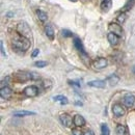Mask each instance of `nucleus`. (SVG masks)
<instances>
[{"mask_svg": "<svg viewBox=\"0 0 135 135\" xmlns=\"http://www.w3.org/2000/svg\"><path fill=\"white\" fill-rule=\"evenodd\" d=\"M13 45L18 50L26 51L28 50L29 47H30V41H29V38H27L25 36H22V35L21 36H16L13 40Z\"/></svg>", "mask_w": 135, "mask_h": 135, "instance_id": "obj_1", "label": "nucleus"}, {"mask_svg": "<svg viewBox=\"0 0 135 135\" xmlns=\"http://www.w3.org/2000/svg\"><path fill=\"white\" fill-rule=\"evenodd\" d=\"M16 79L19 82H25L28 80H36L38 76L35 73H30V72H18L15 75Z\"/></svg>", "mask_w": 135, "mask_h": 135, "instance_id": "obj_2", "label": "nucleus"}, {"mask_svg": "<svg viewBox=\"0 0 135 135\" xmlns=\"http://www.w3.org/2000/svg\"><path fill=\"white\" fill-rule=\"evenodd\" d=\"M17 31L21 34L22 36H25L27 38H31L32 33H31V29L29 27V25L26 22H20L17 26Z\"/></svg>", "mask_w": 135, "mask_h": 135, "instance_id": "obj_3", "label": "nucleus"}, {"mask_svg": "<svg viewBox=\"0 0 135 135\" xmlns=\"http://www.w3.org/2000/svg\"><path fill=\"white\" fill-rule=\"evenodd\" d=\"M37 94H38V88L35 85L27 86L24 89V95L26 97H35V96H37Z\"/></svg>", "mask_w": 135, "mask_h": 135, "instance_id": "obj_4", "label": "nucleus"}, {"mask_svg": "<svg viewBox=\"0 0 135 135\" xmlns=\"http://www.w3.org/2000/svg\"><path fill=\"white\" fill-rule=\"evenodd\" d=\"M74 46H75V48H76L77 50L81 53V55H82L84 58L87 57V54H86V52H85L83 44H82V42L80 41V38H78V37H75V38H74Z\"/></svg>", "mask_w": 135, "mask_h": 135, "instance_id": "obj_5", "label": "nucleus"}, {"mask_svg": "<svg viewBox=\"0 0 135 135\" xmlns=\"http://www.w3.org/2000/svg\"><path fill=\"white\" fill-rule=\"evenodd\" d=\"M107 65H108L107 59H105V58H103V57L98 58V59H97V60H95V61H94V64H93L94 68H95V69H97V70H102V69H104V68L107 67Z\"/></svg>", "mask_w": 135, "mask_h": 135, "instance_id": "obj_6", "label": "nucleus"}, {"mask_svg": "<svg viewBox=\"0 0 135 135\" xmlns=\"http://www.w3.org/2000/svg\"><path fill=\"white\" fill-rule=\"evenodd\" d=\"M112 112H113V114L115 117L120 118V117H123L125 114V109L120 104H114L112 106Z\"/></svg>", "mask_w": 135, "mask_h": 135, "instance_id": "obj_7", "label": "nucleus"}, {"mask_svg": "<svg viewBox=\"0 0 135 135\" xmlns=\"http://www.w3.org/2000/svg\"><path fill=\"white\" fill-rule=\"evenodd\" d=\"M123 102H124V104H125V106H127V107H132L133 105H134L135 103V97L133 95H131V94H128V95H126L125 97H124V99H123Z\"/></svg>", "mask_w": 135, "mask_h": 135, "instance_id": "obj_8", "label": "nucleus"}, {"mask_svg": "<svg viewBox=\"0 0 135 135\" xmlns=\"http://www.w3.org/2000/svg\"><path fill=\"white\" fill-rule=\"evenodd\" d=\"M59 119H60L61 124H62L65 127H71V126H72V118H71L69 114H67V113L60 114Z\"/></svg>", "mask_w": 135, "mask_h": 135, "instance_id": "obj_9", "label": "nucleus"}, {"mask_svg": "<svg viewBox=\"0 0 135 135\" xmlns=\"http://www.w3.org/2000/svg\"><path fill=\"white\" fill-rule=\"evenodd\" d=\"M0 96H1L2 99H9L11 96H12V89L8 86L1 87V89H0Z\"/></svg>", "mask_w": 135, "mask_h": 135, "instance_id": "obj_10", "label": "nucleus"}, {"mask_svg": "<svg viewBox=\"0 0 135 135\" xmlns=\"http://www.w3.org/2000/svg\"><path fill=\"white\" fill-rule=\"evenodd\" d=\"M73 123H74L75 126H77V127H82V126H84L85 125V119L82 115H80V114H76V115L74 117Z\"/></svg>", "mask_w": 135, "mask_h": 135, "instance_id": "obj_11", "label": "nucleus"}, {"mask_svg": "<svg viewBox=\"0 0 135 135\" xmlns=\"http://www.w3.org/2000/svg\"><path fill=\"white\" fill-rule=\"evenodd\" d=\"M88 86L90 87H97V88H104L105 87V81L104 80H94V81H89L87 83Z\"/></svg>", "mask_w": 135, "mask_h": 135, "instance_id": "obj_12", "label": "nucleus"}, {"mask_svg": "<svg viewBox=\"0 0 135 135\" xmlns=\"http://www.w3.org/2000/svg\"><path fill=\"white\" fill-rule=\"evenodd\" d=\"M107 38H108L109 43H110L112 46L118 45V34L113 33V32H109L108 35H107Z\"/></svg>", "mask_w": 135, "mask_h": 135, "instance_id": "obj_13", "label": "nucleus"}, {"mask_svg": "<svg viewBox=\"0 0 135 135\" xmlns=\"http://www.w3.org/2000/svg\"><path fill=\"white\" fill-rule=\"evenodd\" d=\"M109 29H111L112 30V32L115 34H118V36L119 35H122V27L118 25V24H115V23H111L110 25H109Z\"/></svg>", "mask_w": 135, "mask_h": 135, "instance_id": "obj_14", "label": "nucleus"}, {"mask_svg": "<svg viewBox=\"0 0 135 135\" xmlns=\"http://www.w3.org/2000/svg\"><path fill=\"white\" fill-rule=\"evenodd\" d=\"M35 112L32 111H27V110H20L14 112V117H28V115H34Z\"/></svg>", "mask_w": 135, "mask_h": 135, "instance_id": "obj_15", "label": "nucleus"}, {"mask_svg": "<svg viewBox=\"0 0 135 135\" xmlns=\"http://www.w3.org/2000/svg\"><path fill=\"white\" fill-rule=\"evenodd\" d=\"M111 5H112V1L111 0H103L101 3L102 11H104V12L109 11L110 7H111Z\"/></svg>", "mask_w": 135, "mask_h": 135, "instance_id": "obj_16", "label": "nucleus"}, {"mask_svg": "<svg viewBox=\"0 0 135 135\" xmlns=\"http://www.w3.org/2000/svg\"><path fill=\"white\" fill-rule=\"evenodd\" d=\"M36 16L38 17V19H40L42 22H46V21L48 20V15H47V13H45V12L42 11V9H37V11H36Z\"/></svg>", "mask_w": 135, "mask_h": 135, "instance_id": "obj_17", "label": "nucleus"}, {"mask_svg": "<svg viewBox=\"0 0 135 135\" xmlns=\"http://www.w3.org/2000/svg\"><path fill=\"white\" fill-rule=\"evenodd\" d=\"M107 80H108V82H109V85L110 86H114L115 84H118V82L119 81V78H118V76L117 75H111V76H109L108 78H107Z\"/></svg>", "mask_w": 135, "mask_h": 135, "instance_id": "obj_18", "label": "nucleus"}, {"mask_svg": "<svg viewBox=\"0 0 135 135\" xmlns=\"http://www.w3.org/2000/svg\"><path fill=\"white\" fill-rule=\"evenodd\" d=\"M115 133L117 135H127V129L123 125H118L115 129Z\"/></svg>", "mask_w": 135, "mask_h": 135, "instance_id": "obj_19", "label": "nucleus"}, {"mask_svg": "<svg viewBox=\"0 0 135 135\" xmlns=\"http://www.w3.org/2000/svg\"><path fill=\"white\" fill-rule=\"evenodd\" d=\"M45 32H46L47 36H48L50 40H53V37H54V30H53V28H52L51 25H47V26L45 27Z\"/></svg>", "mask_w": 135, "mask_h": 135, "instance_id": "obj_20", "label": "nucleus"}, {"mask_svg": "<svg viewBox=\"0 0 135 135\" xmlns=\"http://www.w3.org/2000/svg\"><path fill=\"white\" fill-rule=\"evenodd\" d=\"M53 100L54 101H58L61 103V105H67L69 101H68L67 97H65V96H61V95H59V96H56V97H54L53 98Z\"/></svg>", "mask_w": 135, "mask_h": 135, "instance_id": "obj_21", "label": "nucleus"}, {"mask_svg": "<svg viewBox=\"0 0 135 135\" xmlns=\"http://www.w3.org/2000/svg\"><path fill=\"white\" fill-rule=\"evenodd\" d=\"M101 135H110L109 127L106 124H102L101 125Z\"/></svg>", "mask_w": 135, "mask_h": 135, "instance_id": "obj_22", "label": "nucleus"}, {"mask_svg": "<svg viewBox=\"0 0 135 135\" xmlns=\"http://www.w3.org/2000/svg\"><path fill=\"white\" fill-rule=\"evenodd\" d=\"M34 66L36 68H45L47 66V62L44 61V60H40V61H36L34 62Z\"/></svg>", "mask_w": 135, "mask_h": 135, "instance_id": "obj_23", "label": "nucleus"}, {"mask_svg": "<svg viewBox=\"0 0 135 135\" xmlns=\"http://www.w3.org/2000/svg\"><path fill=\"white\" fill-rule=\"evenodd\" d=\"M62 35H64V37H71L73 35V33L71 31H69L68 29H64L62 30Z\"/></svg>", "mask_w": 135, "mask_h": 135, "instance_id": "obj_24", "label": "nucleus"}, {"mask_svg": "<svg viewBox=\"0 0 135 135\" xmlns=\"http://www.w3.org/2000/svg\"><path fill=\"white\" fill-rule=\"evenodd\" d=\"M8 80H9V77H6L4 78L2 81H1V87H4V86H7V83H8Z\"/></svg>", "mask_w": 135, "mask_h": 135, "instance_id": "obj_25", "label": "nucleus"}, {"mask_svg": "<svg viewBox=\"0 0 135 135\" xmlns=\"http://www.w3.org/2000/svg\"><path fill=\"white\" fill-rule=\"evenodd\" d=\"M125 19H126V16H125V14H122V15H119L118 17V20L119 22H124L125 21Z\"/></svg>", "mask_w": 135, "mask_h": 135, "instance_id": "obj_26", "label": "nucleus"}, {"mask_svg": "<svg viewBox=\"0 0 135 135\" xmlns=\"http://www.w3.org/2000/svg\"><path fill=\"white\" fill-rule=\"evenodd\" d=\"M69 84L73 85V86H76V87H80V83H78L76 81H69Z\"/></svg>", "mask_w": 135, "mask_h": 135, "instance_id": "obj_27", "label": "nucleus"}, {"mask_svg": "<svg viewBox=\"0 0 135 135\" xmlns=\"http://www.w3.org/2000/svg\"><path fill=\"white\" fill-rule=\"evenodd\" d=\"M72 133H73V135H83L79 130H77V129H73L72 130Z\"/></svg>", "mask_w": 135, "mask_h": 135, "instance_id": "obj_28", "label": "nucleus"}, {"mask_svg": "<svg viewBox=\"0 0 135 135\" xmlns=\"http://www.w3.org/2000/svg\"><path fill=\"white\" fill-rule=\"evenodd\" d=\"M0 45H1V53H2V55H3V56H6V53H5V51H4V47H3V42H2V41L0 42Z\"/></svg>", "mask_w": 135, "mask_h": 135, "instance_id": "obj_29", "label": "nucleus"}, {"mask_svg": "<svg viewBox=\"0 0 135 135\" xmlns=\"http://www.w3.org/2000/svg\"><path fill=\"white\" fill-rule=\"evenodd\" d=\"M38 53H40V50H38V49H35V50L32 52V55H31V56H32V57H36Z\"/></svg>", "mask_w": 135, "mask_h": 135, "instance_id": "obj_30", "label": "nucleus"}, {"mask_svg": "<svg viewBox=\"0 0 135 135\" xmlns=\"http://www.w3.org/2000/svg\"><path fill=\"white\" fill-rule=\"evenodd\" d=\"M83 135H95V134H94V132L91 130H86L84 133H83Z\"/></svg>", "mask_w": 135, "mask_h": 135, "instance_id": "obj_31", "label": "nucleus"}, {"mask_svg": "<svg viewBox=\"0 0 135 135\" xmlns=\"http://www.w3.org/2000/svg\"><path fill=\"white\" fill-rule=\"evenodd\" d=\"M76 105H80V106H82V103H81V102H76Z\"/></svg>", "mask_w": 135, "mask_h": 135, "instance_id": "obj_32", "label": "nucleus"}, {"mask_svg": "<svg viewBox=\"0 0 135 135\" xmlns=\"http://www.w3.org/2000/svg\"><path fill=\"white\" fill-rule=\"evenodd\" d=\"M132 71H133V73H134V74H135V66H134V67H133V69H132Z\"/></svg>", "mask_w": 135, "mask_h": 135, "instance_id": "obj_33", "label": "nucleus"}, {"mask_svg": "<svg viewBox=\"0 0 135 135\" xmlns=\"http://www.w3.org/2000/svg\"><path fill=\"white\" fill-rule=\"evenodd\" d=\"M70 1H72V2H76L77 0H70Z\"/></svg>", "mask_w": 135, "mask_h": 135, "instance_id": "obj_34", "label": "nucleus"}]
</instances>
